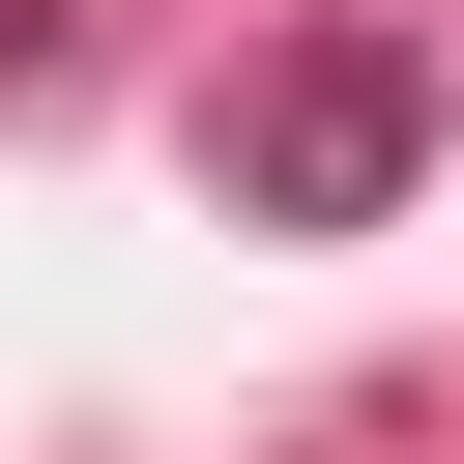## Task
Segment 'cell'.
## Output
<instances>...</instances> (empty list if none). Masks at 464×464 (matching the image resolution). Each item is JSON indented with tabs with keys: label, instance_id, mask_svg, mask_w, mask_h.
<instances>
[{
	"label": "cell",
	"instance_id": "obj_1",
	"mask_svg": "<svg viewBox=\"0 0 464 464\" xmlns=\"http://www.w3.org/2000/svg\"><path fill=\"white\" fill-rule=\"evenodd\" d=\"M203 174H232L261 232H377V203L435 174V58H406V29H290V58L203 87Z\"/></svg>",
	"mask_w": 464,
	"mask_h": 464
}]
</instances>
